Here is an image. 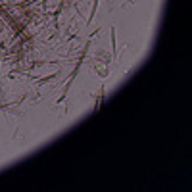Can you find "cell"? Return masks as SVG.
<instances>
[{
  "label": "cell",
  "instance_id": "obj_1",
  "mask_svg": "<svg viewBox=\"0 0 192 192\" xmlns=\"http://www.w3.org/2000/svg\"><path fill=\"white\" fill-rule=\"evenodd\" d=\"M111 48H113V56L117 54V44H115V29H111Z\"/></svg>",
  "mask_w": 192,
  "mask_h": 192
}]
</instances>
